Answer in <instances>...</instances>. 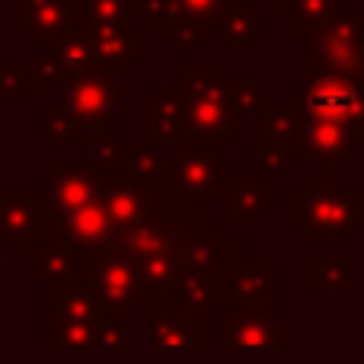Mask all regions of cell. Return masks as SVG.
I'll use <instances>...</instances> for the list:
<instances>
[{
  "label": "cell",
  "mask_w": 364,
  "mask_h": 364,
  "mask_svg": "<svg viewBox=\"0 0 364 364\" xmlns=\"http://www.w3.org/2000/svg\"><path fill=\"white\" fill-rule=\"evenodd\" d=\"M61 87V102L68 112L77 119L83 128H115L119 125V83L112 74H93L70 77V80L58 83Z\"/></svg>",
  "instance_id": "9"
},
{
  "label": "cell",
  "mask_w": 364,
  "mask_h": 364,
  "mask_svg": "<svg viewBox=\"0 0 364 364\" xmlns=\"http://www.w3.org/2000/svg\"><path fill=\"white\" fill-rule=\"evenodd\" d=\"M352 0H297L291 6V38L294 42H307L314 32H320L323 26H329L333 19H339L342 13H348Z\"/></svg>",
  "instance_id": "24"
},
{
  "label": "cell",
  "mask_w": 364,
  "mask_h": 364,
  "mask_svg": "<svg viewBox=\"0 0 364 364\" xmlns=\"http://www.w3.org/2000/svg\"><path fill=\"white\" fill-rule=\"evenodd\" d=\"M45 192V205L48 214H68L77 208L90 205L100 192V173L93 170V164H68L61 170L51 173L48 188Z\"/></svg>",
  "instance_id": "18"
},
{
  "label": "cell",
  "mask_w": 364,
  "mask_h": 364,
  "mask_svg": "<svg viewBox=\"0 0 364 364\" xmlns=\"http://www.w3.org/2000/svg\"><path fill=\"white\" fill-rule=\"evenodd\" d=\"M227 307L233 314H278V265L272 259H246L227 282Z\"/></svg>",
  "instance_id": "11"
},
{
  "label": "cell",
  "mask_w": 364,
  "mask_h": 364,
  "mask_svg": "<svg viewBox=\"0 0 364 364\" xmlns=\"http://www.w3.org/2000/svg\"><path fill=\"white\" fill-rule=\"evenodd\" d=\"M151 0H74V16L70 32H128L132 36V19L147 10Z\"/></svg>",
  "instance_id": "17"
},
{
  "label": "cell",
  "mask_w": 364,
  "mask_h": 364,
  "mask_svg": "<svg viewBox=\"0 0 364 364\" xmlns=\"http://www.w3.org/2000/svg\"><path fill=\"white\" fill-rule=\"evenodd\" d=\"M291 227L310 250L348 246L355 233H364V192L361 188H294L291 192Z\"/></svg>",
  "instance_id": "2"
},
{
  "label": "cell",
  "mask_w": 364,
  "mask_h": 364,
  "mask_svg": "<svg viewBox=\"0 0 364 364\" xmlns=\"http://www.w3.org/2000/svg\"><path fill=\"white\" fill-rule=\"evenodd\" d=\"M246 74H179L176 93L182 106V125H186V141L211 147H230L233 144V109H230V90Z\"/></svg>",
  "instance_id": "3"
},
{
  "label": "cell",
  "mask_w": 364,
  "mask_h": 364,
  "mask_svg": "<svg viewBox=\"0 0 364 364\" xmlns=\"http://www.w3.org/2000/svg\"><path fill=\"white\" fill-rule=\"evenodd\" d=\"M83 284L100 307H122L132 314L144 304L147 294L138 275V262L115 240L83 250Z\"/></svg>",
  "instance_id": "5"
},
{
  "label": "cell",
  "mask_w": 364,
  "mask_h": 364,
  "mask_svg": "<svg viewBox=\"0 0 364 364\" xmlns=\"http://www.w3.org/2000/svg\"><path fill=\"white\" fill-rule=\"evenodd\" d=\"M246 233H224L218 220H208L198 230H192L182 246L176 250V259L182 269L192 272H224L233 275V269L246 262Z\"/></svg>",
  "instance_id": "7"
},
{
  "label": "cell",
  "mask_w": 364,
  "mask_h": 364,
  "mask_svg": "<svg viewBox=\"0 0 364 364\" xmlns=\"http://www.w3.org/2000/svg\"><path fill=\"white\" fill-rule=\"evenodd\" d=\"M358 144H364V128L361 125H336V122H314L301 115V128H297V160H320V164H339Z\"/></svg>",
  "instance_id": "12"
},
{
  "label": "cell",
  "mask_w": 364,
  "mask_h": 364,
  "mask_svg": "<svg viewBox=\"0 0 364 364\" xmlns=\"http://www.w3.org/2000/svg\"><path fill=\"white\" fill-rule=\"evenodd\" d=\"M0 297H4V252H0Z\"/></svg>",
  "instance_id": "37"
},
{
  "label": "cell",
  "mask_w": 364,
  "mask_h": 364,
  "mask_svg": "<svg viewBox=\"0 0 364 364\" xmlns=\"http://www.w3.org/2000/svg\"><path fill=\"white\" fill-rule=\"evenodd\" d=\"M45 55L51 58V64H55L61 83L70 80V77H83V74L100 70L96 55H93V45H90V38L80 36V32H68V36L48 42L45 45Z\"/></svg>",
  "instance_id": "23"
},
{
  "label": "cell",
  "mask_w": 364,
  "mask_h": 364,
  "mask_svg": "<svg viewBox=\"0 0 364 364\" xmlns=\"http://www.w3.org/2000/svg\"><path fill=\"white\" fill-rule=\"evenodd\" d=\"M179 269H182V265H179L176 252H157V256L138 259V275H141V284H144V291L173 288Z\"/></svg>",
  "instance_id": "32"
},
{
  "label": "cell",
  "mask_w": 364,
  "mask_h": 364,
  "mask_svg": "<svg viewBox=\"0 0 364 364\" xmlns=\"http://www.w3.org/2000/svg\"><path fill=\"white\" fill-rule=\"evenodd\" d=\"M227 0H164V26H186L198 29L220 19Z\"/></svg>",
  "instance_id": "29"
},
{
  "label": "cell",
  "mask_w": 364,
  "mask_h": 364,
  "mask_svg": "<svg viewBox=\"0 0 364 364\" xmlns=\"http://www.w3.org/2000/svg\"><path fill=\"white\" fill-rule=\"evenodd\" d=\"M288 102L304 119L361 125V90L339 77H310V83L297 87Z\"/></svg>",
  "instance_id": "8"
},
{
  "label": "cell",
  "mask_w": 364,
  "mask_h": 364,
  "mask_svg": "<svg viewBox=\"0 0 364 364\" xmlns=\"http://www.w3.org/2000/svg\"><path fill=\"white\" fill-rule=\"evenodd\" d=\"M278 201V192L275 188L265 186L262 176H252V173H246V176H240L237 173V182H233V192H230V201L227 205L233 208V218H262L265 208L275 205Z\"/></svg>",
  "instance_id": "26"
},
{
  "label": "cell",
  "mask_w": 364,
  "mask_h": 364,
  "mask_svg": "<svg viewBox=\"0 0 364 364\" xmlns=\"http://www.w3.org/2000/svg\"><path fill=\"white\" fill-rule=\"evenodd\" d=\"M144 323L147 339L154 348H179V352H201L208 346V320L186 307L170 288L144 294Z\"/></svg>",
  "instance_id": "6"
},
{
  "label": "cell",
  "mask_w": 364,
  "mask_h": 364,
  "mask_svg": "<svg viewBox=\"0 0 364 364\" xmlns=\"http://www.w3.org/2000/svg\"><path fill=\"white\" fill-rule=\"evenodd\" d=\"M304 282L310 291L336 294V291H346L352 284V265L339 262V259H310L304 269Z\"/></svg>",
  "instance_id": "30"
},
{
  "label": "cell",
  "mask_w": 364,
  "mask_h": 364,
  "mask_svg": "<svg viewBox=\"0 0 364 364\" xmlns=\"http://www.w3.org/2000/svg\"><path fill=\"white\" fill-rule=\"evenodd\" d=\"M218 38L224 45L237 42H262V16L250 10L246 0H227L218 19Z\"/></svg>",
  "instance_id": "25"
},
{
  "label": "cell",
  "mask_w": 364,
  "mask_h": 364,
  "mask_svg": "<svg viewBox=\"0 0 364 364\" xmlns=\"http://www.w3.org/2000/svg\"><path fill=\"white\" fill-rule=\"evenodd\" d=\"M48 230H55L58 237H64L77 250H93V246H102L119 237L115 224L109 220V214L102 211V205L96 198L90 205L77 208V211L48 214Z\"/></svg>",
  "instance_id": "16"
},
{
  "label": "cell",
  "mask_w": 364,
  "mask_h": 364,
  "mask_svg": "<svg viewBox=\"0 0 364 364\" xmlns=\"http://www.w3.org/2000/svg\"><path fill=\"white\" fill-rule=\"evenodd\" d=\"M0 109H4V102H0Z\"/></svg>",
  "instance_id": "40"
},
{
  "label": "cell",
  "mask_w": 364,
  "mask_h": 364,
  "mask_svg": "<svg viewBox=\"0 0 364 364\" xmlns=\"http://www.w3.org/2000/svg\"><path fill=\"white\" fill-rule=\"evenodd\" d=\"M0 346H4V310H0Z\"/></svg>",
  "instance_id": "38"
},
{
  "label": "cell",
  "mask_w": 364,
  "mask_h": 364,
  "mask_svg": "<svg viewBox=\"0 0 364 364\" xmlns=\"http://www.w3.org/2000/svg\"><path fill=\"white\" fill-rule=\"evenodd\" d=\"M294 4H297V0H275V10L288 16V13H291V6H294Z\"/></svg>",
  "instance_id": "36"
},
{
  "label": "cell",
  "mask_w": 364,
  "mask_h": 364,
  "mask_svg": "<svg viewBox=\"0 0 364 364\" xmlns=\"http://www.w3.org/2000/svg\"><path fill=\"white\" fill-rule=\"evenodd\" d=\"M74 0H16V26L29 32L32 42H55L70 32Z\"/></svg>",
  "instance_id": "20"
},
{
  "label": "cell",
  "mask_w": 364,
  "mask_h": 364,
  "mask_svg": "<svg viewBox=\"0 0 364 364\" xmlns=\"http://www.w3.org/2000/svg\"><path fill=\"white\" fill-rule=\"evenodd\" d=\"M134 342V326H132V310L122 307H100L93 320V348H132Z\"/></svg>",
  "instance_id": "28"
},
{
  "label": "cell",
  "mask_w": 364,
  "mask_h": 364,
  "mask_svg": "<svg viewBox=\"0 0 364 364\" xmlns=\"http://www.w3.org/2000/svg\"><path fill=\"white\" fill-rule=\"evenodd\" d=\"M294 346L275 316L262 314H233L220 320V348L227 352H288Z\"/></svg>",
  "instance_id": "13"
},
{
  "label": "cell",
  "mask_w": 364,
  "mask_h": 364,
  "mask_svg": "<svg viewBox=\"0 0 364 364\" xmlns=\"http://www.w3.org/2000/svg\"><path fill=\"white\" fill-rule=\"evenodd\" d=\"M233 182H237L233 160L220 157L218 147L198 141H176L166 182L154 198L166 201L170 211L198 214L208 205H227Z\"/></svg>",
  "instance_id": "1"
},
{
  "label": "cell",
  "mask_w": 364,
  "mask_h": 364,
  "mask_svg": "<svg viewBox=\"0 0 364 364\" xmlns=\"http://www.w3.org/2000/svg\"><path fill=\"white\" fill-rule=\"evenodd\" d=\"M29 96H32L29 74H23L13 58H4L0 61V102H26Z\"/></svg>",
  "instance_id": "35"
},
{
  "label": "cell",
  "mask_w": 364,
  "mask_h": 364,
  "mask_svg": "<svg viewBox=\"0 0 364 364\" xmlns=\"http://www.w3.org/2000/svg\"><path fill=\"white\" fill-rule=\"evenodd\" d=\"M42 132H45V141H51V144L70 147L77 141V132H80V125H77V119L68 112V106H64L61 100H51V102H45Z\"/></svg>",
  "instance_id": "33"
},
{
  "label": "cell",
  "mask_w": 364,
  "mask_h": 364,
  "mask_svg": "<svg viewBox=\"0 0 364 364\" xmlns=\"http://www.w3.org/2000/svg\"><path fill=\"white\" fill-rule=\"evenodd\" d=\"M29 272L48 284H68L83 282V250L70 246L55 230H45L29 246Z\"/></svg>",
  "instance_id": "15"
},
{
  "label": "cell",
  "mask_w": 364,
  "mask_h": 364,
  "mask_svg": "<svg viewBox=\"0 0 364 364\" xmlns=\"http://www.w3.org/2000/svg\"><path fill=\"white\" fill-rule=\"evenodd\" d=\"M227 282H230V275H224V272L179 269L170 291L201 320H218L220 310L227 307Z\"/></svg>",
  "instance_id": "19"
},
{
  "label": "cell",
  "mask_w": 364,
  "mask_h": 364,
  "mask_svg": "<svg viewBox=\"0 0 364 364\" xmlns=\"http://www.w3.org/2000/svg\"><path fill=\"white\" fill-rule=\"evenodd\" d=\"M100 314V304L90 294L83 282L68 284H48L45 288V320H80L93 323Z\"/></svg>",
  "instance_id": "22"
},
{
  "label": "cell",
  "mask_w": 364,
  "mask_h": 364,
  "mask_svg": "<svg viewBox=\"0 0 364 364\" xmlns=\"http://www.w3.org/2000/svg\"><path fill=\"white\" fill-rule=\"evenodd\" d=\"M262 119H265L262 144L282 147V151L294 154L297 128H301V112H297L291 102H265V106H262Z\"/></svg>",
  "instance_id": "27"
},
{
  "label": "cell",
  "mask_w": 364,
  "mask_h": 364,
  "mask_svg": "<svg viewBox=\"0 0 364 364\" xmlns=\"http://www.w3.org/2000/svg\"><path fill=\"white\" fill-rule=\"evenodd\" d=\"M96 201L102 205V211L109 214V220L115 224V230H125L128 224L144 218L147 205L154 201V192L141 176L128 173H109V176H100V192H96Z\"/></svg>",
  "instance_id": "14"
},
{
  "label": "cell",
  "mask_w": 364,
  "mask_h": 364,
  "mask_svg": "<svg viewBox=\"0 0 364 364\" xmlns=\"http://www.w3.org/2000/svg\"><path fill=\"white\" fill-rule=\"evenodd\" d=\"M294 170V154L272 144H252L250 147V173L252 176H288Z\"/></svg>",
  "instance_id": "34"
},
{
  "label": "cell",
  "mask_w": 364,
  "mask_h": 364,
  "mask_svg": "<svg viewBox=\"0 0 364 364\" xmlns=\"http://www.w3.org/2000/svg\"><path fill=\"white\" fill-rule=\"evenodd\" d=\"M48 230V205L42 188H4L0 192V250L32 246Z\"/></svg>",
  "instance_id": "10"
},
{
  "label": "cell",
  "mask_w": 364,
  "mask_h": 364,
  "mask_svg": "<svg viewBox=\"0 0 364 364\" xmlns=\"http://www.w3.org/2000/svg\"><path fill=\"white\" fill-rule=\"evenodd\" d=\"M147 144H164V141H186V125H182V106L176 87H151L147 90Z\"/></svg>",
  "instance_id": "21"
},
{
  "label": "cell",
  "mask_w": 364,
  "mask_h": 364,
  "mask_svg": "<svg viewBox=\"0 0 364 364\" xmlns=\"http://www.w3.org/2000/svg\"><path fill=\"white\" fill-rule=\"evenodd\" d=\"M361 128H364V93H361Z\"/></svg>",
  "instance_id": "39"
},
{
  "label": "cell",
  "mask_w": 364,
  "mask_h": 364,
  "mask_svg": "<svg viewBox=\"0 0 364 364\" xmlns=\"http://www.w3.org/2000/svg\"><path fill=\"white\" fill-rule=\"evenodd\" d=\"M45 348H93V323L80 320H45Z\"/></svg>",
  "instance_id": "31"
},
{
  "label": "cell",
  "mask_w": 364,
  "mask_h": 364,
  "mask_svg": "<svg viewBox=\"0 0 364 364\" xmlns=\"http://www.w3.org/2000/svg\"><path fill=\"white\" fill-rule=\"evenodd\" d=\"M304 45L310 77H339L364 93V16L342 13Z\"/></svg>",
  "instance_id": "4"
}]
</instances>
